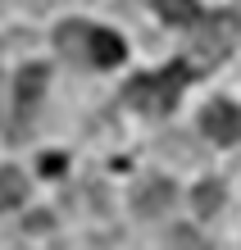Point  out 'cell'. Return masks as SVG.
Listing matches in <instances>:
<instances>
[{"instance_id":"obj_1","label":"cell","mask_w":241,"mask_h":250,"mask_svg":"<svg viewBox=\"0 0 241 250\" xmlns=\"http://www.w3.org/2000/svg\"><path fill=\"white\" fill-rule=\"evenodd\" d=\"M191 73H196L191 64H169L159 73H141V78H132L123 86V100L132 109H141V114H164V109L177 105V96L191 82Z\"/></svg>"},{"instance_id":"obj_2","label":"cell","mask_w":241,"mask_h":250,"mask_svg":"<svg viewBox=\"0 0 241 250\" xmlns=\"http://www.w3.org/2000/svg\"><path fill=\"white\" fill-rule=\"evenodd\" d=\"M237 37H241V19H237V14H228V9L209 14V19L196 27V37H191V64H205V73H209L219 60L232 55Z\"/></svg>"},{"instance_id":"obj_3","label":"cell","mask_w":241,"mask_h":250,"mask_svg":"<svg viewBox=\"0 0 241 250\" xmlns=\"http://www.w3.org/2000/svg\"><path fill=\"white\" fill-rule=\"evenodd\" d=\"M200 132L209 141H241V105L232 100H209L200 114Z\"/></svg>"},{"instance_id":"obj_4","label":"cell","mask_w":241,"mask_h":250,"mask_svg":"<svg viewBox=\"0 0 241 250\" xmlns=\"http://www.w3.org/2000/svg\"><path fill=\"white\" fill-rule=\"evenodd\" d=\"M19 119H32V109L41 105V96H46V64H27L19 73Z\"/></svg>"},{"instance_id":"obj_5","label":"cell","mask_w":241,"mask_h":250,"mask_svg":"<svg viewBox=\"0 0 241 250\" xmlns=\"http://www.w3.org/2000/svg\"><path fill=\"white\" fill-rule=\"evenodd\" d=\"M55 46L64 60H78V64H91V27L87 23H64L55 37Z\"/></svg>"},{"instance_id":"obj_6","label":"cell","mask_w":241,"mask_h":250,"mask_svg":"<svg viewBox=\"0 0 241 250\" xmlns=\"http://www.w3.org/2000/svg\"><path fill=\"white\" fill-rule=\"evenodd\" d=\"M123 60V41H118L110 27H91V64L96 68H114Z\"/></svg>"},{"instance_id":"obj_7","label":"cell","mask_w":241,"mask_h":250,"mask_svg":"<svg viewBox=\"0 0 241 250\" xmlns=\"http://www.w3.org/2000/svg\"><path fill=\"white\" fill-rule=\"evenodd\" d=\"M132 200H137V209H141V214H159L164 205L173 200V182H164V178H146V182L137 187V196H132Z\"/></svg>"},{"instance_id":"obj_8","label":"cell","mask_w":241,"mask_h":250,"mask_svg":"<svg viewBox=\"0 0 241 250\" xmlns=\"http://www.w3.org/2000/svg\"><path fill=\"white\" fill-rule=\"evenodd\" d=\"M27 196V178L19 168H0V209H14Z\"/></svg>"},{"instance_id":"obj_9","label":"cell","mask_w":241,"mask_h":250,"mask_svg":"<svg viewBox=\"0 0 241 250\" xmlns=\"http://www.w3.org/2000/svg\"><path fill=\"white\" fill-rule=\"evenodd\" d=\"M164 23H196V0H155Z\"/></svg>"},{"instance_id":"obj_10","label":"cell","mask_w":241,"mask_h":250,"mask_svg":"<svg viewBox=\"0 0 241 250\" xmlns=\"http://www.w3.org/2000/svg\"><path fill=\"white\" fill-rule=\"evenodd\" d=\"M219 205H223V187L219 182H200V187H196V209H200V214H214Z\"/></svg>"},{"instance_id":"obj_11","label":"cell","mask_w":241,"mask_h":250,"mask_svg":"<svg viewBox=\"0 0 241 250\" xmlns=\"http://www.w3.org/2000/svg\"><path fill=\"white\" fill-rule=\"evenodd\" d=\"M41 173H64V155H46L41 159Z\"/></svg>"},{"instance_id":"obj_12","label":"cell","mask_w":241,"mask_h":250,"mask_svg":"<svg viewBox=\"0 0 241 250\" xmlns=\"http://www.w3.org/2000/svg\"><path fill=\"white\" fill-rule=\"evenodd\" d=\"M173 241H177V246H182V250H205L200 241H196V237H191V232H173Z\"/></svg>"}]
</instances>
